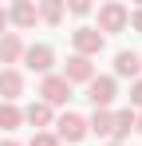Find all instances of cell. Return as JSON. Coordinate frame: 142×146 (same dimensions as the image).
<instances>
[{"mask_svg": "<svg viewBox=\"0 0 142 146\" xmlns=\"http://www.w3.org/2000/svg\"><path fill=\"white\" fill-rule=\"evenodd\" d=\"M130 24V8L118 4V0H107L99 4V36H111V32H126Z\"/></svg>", "mask_w": 142, "mask_h": 146, "instance_id": "obj_1", "label": "cell"}, {"mask_svg": "<svg viewBox=\"0 0 142 146\" xmlns=\"http://www.w3.org/2000/svg\"><path fill=\"white\" fill-rule=\"evenodd\" d=\"M87 99H91L95 111H111V103L118 99V79L115 75H95L87 83Z\"/></svg>", "mask_w": 142, "mask_h": 146, "instance_id": "obj_2", "label": "cell"}, {"mask_svg": "<svg viewBox=\"0 0 142 146\" xmlns=\"http://www.w3.org/2000/svg\"><path fill=\"white\" fill-rule=\"evenodd\" d=\"M20 63L28 71H36V75H55V48L51 44H28Z\"/></svg>", "mask_w": 142, "mask_h": 146, "instance_id": "obj_3", "label": "cell"}, {"mask_svg": "<svg viewBox=\"0 0 142 146\" xmlns=\"http://www.w3.org/2000/svg\"><path fill=\"white\" fill-rule=\"evenodd\" d=\"M59 142H83L91 130H87V119L83 115H75V111H67V115H59L55 119V130H51Z\"/></svg>", "mask_w": 142, "mask_h": 146, "instance_id": "obj_4", "label": "cell"}, {"mask_svg": "<svg viewBox=\"0 0 142 146\" xmlns=\"http://www.w3.org/2000/svg\"><path fill=\"white\" fill-rule=\"evenodd\" d=\"M103 44H107V36H99V28L83 24L71 32V48H75V55H87V59H95L99 51H103Z\"/></svg>", "mask_w": 142, "mask_h": 146, "instance_id": "obj_5", "label": "cell"}, {"mask_svg": "<svg viewBox=\"0 0 142 146\" xmlns=\"http://www.w3.org/2000/svg\"><path fill=\"white\" fill-rule=\"evenodd\" d=\"M40 99L55 111V107H63V103L71 99V83L63 79V75H44V79H40Z\"/></svg>", "mask_w": 142, "mask_h": 146, "instance_id": "obj_6", "label": "cell"}, {"mask_svg": "<svg viewBox=\"0 0 142 146\" xmlns=\"http://www.w3.org/2000/svg\"><path fill=\"white\" fill-rule=\"evenodd\" d=\"M8 24L28 32V28L40 24V12H36V0H16V4H8Z\"/></svg>", "mask_w": 142, "mask_h": 146, "instance_id": "obj_7", "label": "cell"}, {"mask_svg": "<svg viewBox=\"0 0 142 146\" xmlns=\"http://www.w3.org/2000/svg\"><path fill=\"white\" fill-rule=\"evenodd\" d=\"M63 79H67L71 87H75V83H91L95 79V63L87 55H71L67 63H63Z\"/></svg>", "mask_w": 142, "mask_h": 146, "instance_id": "obj_8", "label": "cell"}, {"mask_svg": "<svg viewBox=\"0 0 142 146\" xmlns=\"http://www.w3.org/2000/svg\"><path fill=\"white\" fill-rule=\"evenodd\" d=\"M24 48H28V44L20 40V32H4V36H0V63H4V67H16L24 59Z\"/></svg>", "mask_w": 142, "mask_h": 146, "instance_id": "obj_9", "label": "cell"}, {"mask_svg": "<svg viewBox=\"0 0 142 146\" xmlns=\"http://www.w3.org/2000/svg\"><path fill=\"white\" fill-rule=\"evenodd\" d=\"M24 122H28V126H36V130H47V126H55V111L47 107L44 99H36V103H28V107H24Z\"/></svg>", "mask_w": 142, "mask_h": 146, "instance_id": "obj_10", "label": "cell"}, {"mask_svg": "<svg viewBox=\"0 0 142 146\" xmlns=\"http://www.w3.org/2000/svg\"><path fill=\"white\" fill-rule=\"evenodd\" d=\"M24 95V75L16 67H4L0 71V103H16Z\"/></svg>", "mask_w": 142, "mask_h": 146, "instance_id": "obj_11", "label": "cell"}, {"mask_svg": "<svg viewBox=\"0 0 142 146\" xmlns=\"http://www.w3.org/2000/svg\"><path fill=\"white\" fill-rule=\"evenodd\" d=\"M138 71H142V55L138 51H118L115 55V79H138Z\"/></svg>", "mask_w": 142, "mask_h": 146, "instance_id": "obj_12", "label": "cell"}, {"mask_svg": "<svg viewBox=\"0 0 142 146\" xmlns=\"http://www.w3.org/2000/svg\"><path fill=\"white\" fill-rule=\"evenodd\" d=\"M134 119H138V111H130V107L115 111V130H111V142H122V138L134 130Z\"/></svg>", "mask_w": 142, "mask_h": 146, "instance_id": "obj_13", "label": "cell"}, {"mask_svg": "<svg viewBox=\"0 0 142 146\" xmlns=\"http://www.w3.org/2000/svg\"><path fill=\"white\" fill-rule=\"evenodd\" d=\"M87 130L99 134V138H111V130H115V111H95L91 119H87Z\"/></svg>", "mask_w": 142, "mask_h": 146, "instance_id": "obj_14", "label": "cell"}, {"mask_svg": "<svg viewBox=\"0 0 142 146\" xmlns=\"http://www.w3.org/2000/svg\"><path fill=\"white\" fill-rule=\"evenodd\" d=\"M16 126H24V107H16V103H0V130L8 134V130H16Z\"/></svg>", "mask_w": 142, "mask_h": 146, "instance_id": "obj_15", "label": "cell"}, {"mask_svg": "<svg viewBox=\"0 0 142 146\" xmlns=\"http://www.w3.org/2000/svg\"><path fill=\"white\" fill-rule=\"evenodd\" d=\"M36 12H40L44 24H63V16H67L63 0H44V4H36Z\"/></svg>", "mask_w": 142, "mask_h": 146, "instance_id": "obj_16", "label": "cell"}, {"mask_svg": "<svg viewBox=\"0 0 142 146\" xmlns=\"http://www.w3.org/2000/svg\"><path fill=\"white\" fill-rule=\"evenodd\" d=\"M63 8H67L71 16H91V12H95V4H91V0H71V4L63 0Z\"/></svg>", "mask_w": 142, "mask_h": 146, "instance_id": "obj_17", "label": "cell"}, {"mask_svg": "<svg viewBox=\"0 0 142 146\" xmlns=\"http://www.w3.org/2000/svg\"><path fill=\"white\" fill-rule=\"evenodd\" d=\"M28 146H59V138H55L51 130H36V134H32V142H28Z\"/></svg>", "mask_w": 142, "mask_h": 146, "instance_id": "obj_18", "label": "cell"}, {"mask_svg": "<svg viewBox=\"0 0 142 146\" xmlns=\"http://www.w3.org/2000/svg\"><path fill=\"white\" fill-rule=\"evenodd\" d=\"M130 111H142V79L130 83Z\"/></svg>", "mask_w": 142, "mask_h": 146, "instance_id": "obj_19", "label": "cell"}, {"mask_svg": "<svg viewBox=\"0 0 142 146\" xmlns=\"http://www.w3.org/2000/svg\"><path fill=\"white\" fill-rule=\"evenodd\" d=\"M126 28H134V32H142V8H134V12H130V24Z\"/></svg>", "mask_w": 142, "mask_h": 146, "instance_id": "obj_20", "label": "cell"}, {"mask_svg": "<svg viewBox=\"0 0 142 146\" xmlns=\"http://www.w3.org/2000/svg\"><path fill=\"white\" fill-rule=\"evenodd\" d=\"M4 32H8V8L0 4V36H4Z\"/></svg>", "mask_w": 142, "mask_h": 146, "instance_id": "obj_21", "label": "cell"}, {"mask_svg": "<svg viewBox=\"0 0 142 146\" xmlns=\"http://www.w3.org/2000/svg\"><path fill=\"white\" fill-rule=\"evenodd\" d=\"M0 146H24V142H16V138H0Z\"/></svg>", "mask_w": 142, "mask_h": 146, "instance_id": "obj_22", "label": "cell"}, {"mask_svg": "<svg viewBox=\"0 0 142 146\" xmlns=\"http://www.w3.org/2000/svg\"><path fill=\"white\" fill-rule=\"evenodd\" d=\"M134 130H138V134H142V111H138V119H134Z\"/></svg>", "mask_w": 142, "mask_h": 146, "instance_id": "obj_23", "label": "cell"}, {"mask_svg": "<svg viewBox=\"0 0 142 146\" xmlns=\"http://www.w3.org/2000/svg\"><path fill=\"white\" fill-rule=\"evenodd\" d=\"M107 146H122V142H107Z\"/></svg>", "mask_w": 142, "mask_h": 146, "instance_id": "obj_24", "label": "cell"}]
</instances>
